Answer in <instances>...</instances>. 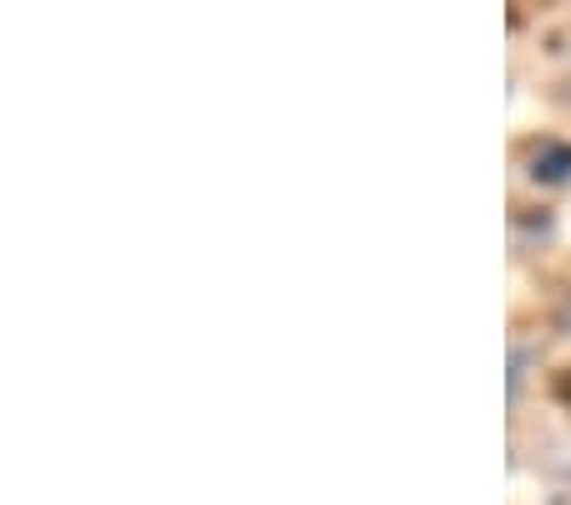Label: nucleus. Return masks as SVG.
Masks as SVG:
<instances>
[{"instance_id":"1","label":"nucleus","mask_w":571,"mask_h":505,"mask_svg":"<svg viewBox=\"0 0 571 505\" xmlns=\"http://www.w3.org/2000/svg\"><path fill=\"white\" fill-rule=\"evenodd\" d=\"M526 174L536 179V184H567L571 179V144H557V138L536 144L526 159Z\"/></svg>"},{"instance_id":"2","label":"nucleus","mask_w":571,"mask_h":505,"mask_svg":"<svg viewBox=\"0 0 571 505\" xmlns=\"http://www.w3.org/2000/svg\"><path fill=\"white\" fill-rule=\"evenodd\" d=\"M557 399L571 409V372H561V378H557Z\"/></svg>"}]
</instances>
